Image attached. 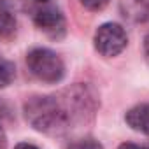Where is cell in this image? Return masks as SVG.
Wrapping results in <instances>:
<instances>
[{"mask_svg":"<svg viewBox=\"0 0 149 149\" xmlns=\"http://www.w3.org/2000/svg\"><path fill=\"white\" fill-rule=\"evenodd\" d=\"M26 65L33 76L42 83H60L65 76V65L61 58L46 47H35L26 54Z\"/></svg>","mask_w":149,"mask_h":149,"instance_id":"3","label":"cell"},{"mask_svg":"<svg viewBox=\"0 0 149 149\" xmlns=\"http://www.w3.org/2000/svg\"><path fill=\"white\" fill-rule=\"evenodd\" d=\"M14 149H39V147L33 146V144H28V142H19Z\"/></svg>","mask_w":149,"mask_h":149,"instance_id":"14","label":"cell"},{"mask_svg":"<svg viewBox=\"0 0 149 149\" xmlns=\"http://www.w3.org/2000/svg\"><path fill=\"white\" fill-rule=\"evenodd\" d=\"M26 121L42 133L61 135L70 128V121L58 100V97H32L25 102Z\"/></svg>","mask_w":149,"mask_h":149,"instance_id":"1","label":"cell"},{"mask_svg":"<svg viewBox=\"0 0 149 149\" xmlns=\"http://www.w3.org/2000/svg\"><path fill=\"white\" fill-rule=\"evenodd\" d=\"M67 149H104V146L91 137H84V139H77L70 142Z\"/></svg>","mask_w":149,"mask_h":149,"instance_id":"9","label":"cell"},{"mask_svg":"<svg viewBox=\"0 0 149 149\" xmlns=\"http://www.w3.org/2000/svg\"><path fill=\"white\" fill-rule=\"evenodd\" d=\"M126 32L118 23H104L95 32V47L102 56H118L126 47Z\"/></svg>","mask_w":149,"mask_h":149,"instance_id":"4","label":"cell"},{"mask_svg":"<svg viewBox=\"0 0 149 149\" xmlns=\"http://www.w3.org/2000/svg\"><path fill=\"white\" fill-rule=\"evenodd\" d=\"M144 53H146V58H147V61H149V33H147L146 39H144Z\"/></svg>","mask_w":149,"mask_h":149,"instance_id":"15","label":"cell"},{"mask_svg":"<svg viewBox=\"0 0 149 149\" xmlns=\"http://www.w3.org/2000/svg\"><path fill=\"white\" fill-rule=\"evenodd\" d=\"M16 77V67L13 61L0 56V88H7Z\"/></svg>","mask_w":149,"mask_h":149,"instance_id":"7","label":"cell"},{"mask_svg":"<svg viewBox=\"0 0 149 149\" xmlns=\"http://www.w3.org/2000/svg\"><path fill=\"white\" fill-rule=\"evenodd\" d=\"M70 125L74 123H86L91 121L97 109H98V98L95 91L86 84H76L72 88H67L58 97Z\"/></svg>","mask_w":149,"mask_h":149,"instance_id":"2","label":"cell"},{"mask_svg":"<svg viewBox=\"0 0 149 149\" xmlns=\"http://www.w3.org/2000/svg\"><path fill=\"white\" fill-rule=\"evenodd\" d=\"M79 2L88 9V11H102V9H105L107 7V4H109V0H79Z\"/></svg>","mask_w":149,"mask_h":149,"instance_id":"10","label":"cell"},{"mask_svg":"<svg viewBox=\"0 0 149 149\" xmlns=\"http://www.w3.org/2000/svg\"><path fill=\"white\" fill-rule=\"evenodd\" d=\"M7 116H9V105H7L2 98H0V123H2Z\"/></svg>","mask_w":149,"mask_h":149,"instance_id":"11","label":"cell"},{"mask_svg":"<svg viewBox=\"0 0 149 149\" xmlns=\"http://www.w3.org/2000/svg\"><path fill=\"white\" fill-rule=\"evenodd\" d=\"M118 149H147V147L139 146V144H133V142H123V144H119Z\"/></svg>","mask_w":149,"mask_h":149,"instance_id":"12","label":"cell"},{"mask_svg":"<svg viewBox=\"0 0 149 149\" xmlns=\"http://www.w3.org/2000/svg\"><path fill=\"white\" fill-rule=\"evenodd\" d=\"M33 21L39 30H42L44 33H47L53 39H60L65 33V18L58 7L47 6V7L35 11Z\"/></svg>","mask_w":149,"mask_h":149,"instance_id":"5","label":"cell"},{"mask_svg":"<svg viewBox=\"0 0 149 149\" xmlns=\"http://www.w3.org/2000/svg\"><path fill=\"white\" fill-rule=\"evenodd\" d=\"M0 149H7V137H6V132L0 126Z\"/></svg>","mask_w":149,"mask_h":149,"instance_id":"13","label":"cell"},{"mask_svg":"<svg viewBox=\"0 0 149 149\" xmlns=\"http://www.w3.org/2000/svg\"><path fill=\"white\" fill-rule=\"evenodd\" d=\"M125 121L132 130L149 135V104H140L132 107L126 112Z\"/></svg>","mask_w":149,"mask_h":149,"instance_id":"6","label":"cell"},{"mask_svg":"<svg viewBox=\"0 0 149 149\" xmlns=\"http://www.w3.org/2000/svg\"><path fill=\"white\" fill-rule=\"evenodd\" d=\"M35 2H49V0H35Z\"/></svg>","mask_w":149,"mask_h":149,"instance_id":"16","label":"cell"},{"mask_svg":"<svg viewBox=\"0 0 149 149\" xmlns=\"http://www.w3.org/2000/svg\"><path fill=\"white\" fill-rule=\"evenodd\" d=\"M16 32V18L7 11V9H0V37H11Z\"/></svg>","mask_w":149,"mask_h":149,"instance_id":"8","label":"cell"}]
</instances>
